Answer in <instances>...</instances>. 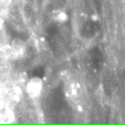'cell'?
Returning a JSON list of instances; mask_svg holds the SVG:
<instances>
[{
  "label": "cell",
  "instance_id": "obj_1",
  "mask_svg": "<svg viewBox=\"0 0 125 125\" xmlns=\"http://www.w3.org/2000/svg\"><path fill=\"white\" fill-rule=\"evenodd\" d=\"M43 69L42 68H37V69H35L34 71L32 72V76H38V77H40V76H42L43 75Z\"/></svg>",
  "mask_w": 125,
  "mask_h": 125
}]
</instances>
